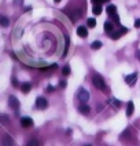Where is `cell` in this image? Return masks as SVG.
<instances>
[{"label":"cell","instance_id":"obj_1","mask_svg":"<svg viewBox=\"0 0 140 146\" xmlns=\"http://www.w3.org/2000/svg\"><path fill=\"white\" fill-rule=\"evenodd\" d=\"M76 98L80 101V103H86V102L89 101V93L85 88H80L76 93Z\"/></svg>","mask_w":140,"mask_h":146},{"label":"cell","instance_id":"obj_2","mask_svg":"<svg viewBox=\"0 0 140 146\" xmlns=\"http://www.w3.org/2000/svg\"><path fill=\"white\" fill-rule=\"evenodd\" d=\"M92 81H93V86L96 87V88H99L100 91H106V83H104L103 77L102 76H93L92 77Z\"/></svg>","mask_w":140,"mask_h":146},{"label":"cell","instance_id":"obj_3","mask_svg":"<svg viewBox=\"0 0 140 146\" xmlns=\"http://www.w3.org/2000/svg\"><path fill=\"white\" fill-rule=\"evenodd\" d=\"M47 106H48V101L45 98L39 97V98L36 99V107H37V109H45Z\"/></svg>","mask_w":140,"mask_h":146},{"label":"cell","instance_id":"obj_4","mask_svg":"<svg viewBox=\"0 0 140 146\" xmlns=\"http://www.w3.org/2000/svg\"><path fill=\"white\" fill-rule=\"evenodd\" d=\"M136 81H137V73H132V75L125 76V83L128 86H133Z\"/></svg>","mask_w":140,"mask_h":146},{"label":"cell","instance_id":"obj_5","mask_svg":"<svg viewBox=\"0 0 140 146\" xmlns=\"http://www.w3.org/2000/svg\"><path fill=\"white\" fill-rule=\"evenodd\" d=\"M21 125L24 127V128H29V127L33 125V120L30 119V117H22L21 119Z\"/></svg>","mask_w":140,"mask_h":146},{"label":"cell","instance_id":"obj_6","mask_svg":"<svg viewBox=\"0 0 140 146\" xmlns=\"http://www.w3.org/2000/svg\"><path fill=\"white\" fill-rule=\"evenodd\" d=\"M77 35L80 36V37H86L88 36V29H86V26H84V25H80V26L77 28Z\"/></svg>","mask_w":140,"mask_h":146},{"label":"cell","instance_id":"obj_7","mask_svg":"<svg viewBox=\"0 0 140 146\" xmlns=\"http://www.w3.org/2000/svg\"><path fill=\"white\" fill-rule=\"evenodd\" d=\"M8 105L12 107V109H18L19 107V101L15 97H10L8 98Z\"/></svg>","mask_w":140,"mask_h":146},{"label":"cell","instance_id":"obj_8","mask_svg":"<svg viewBox=\"0 0 140 146\" xmlns=\"http://www.w3.org/2000/svg\"><path fill=\"white\" fill-rule=\"evenodd\" d=\"M78 110H80L81 114H88L91 112V107L88 106L86 103H80V106H78Z\"/></svg>","mask_w":140,"mask_h":146},{"label":"cell","instance_id":"obj_9","mask_svg":"<svg viewBox=\"0 0 140 146\" xmlns=\"http://www.w3.org/2000/svg\"><path fill=\"white\" fill-rule=\"evenodd\" d=\"M3 146H14V139L10 135H4L3 137Z\"/></svg>","mask_w":140,"mask_h":146},{"label":"cell","instance_id":"obj_10","mask_svg":"<svg viewBox=\"0 0 140 146\" xmlns=\"http://www.w3.org/2000/svg\"><path fill=\"white\" fill-rule=\"evenodd\" d=\"M125 32H126V29H125V28H122L121 30H117V32H113V35H111V39H113V40L119 39V37H121V36L124 35Z\"/></svg>","mask_w":140,"mask_h":146},{"label":"cell","instance_id":"obj_11","mask_svg":"<svg viewBox=\"0 0 140 146\" xmlns=\"http://www.w3.org/2000/svg\"><path fill=\"white\" fill-rule=\"evenodd\" d=\"M133 112H135V105H133V102H128V106H126V116L131 117L132 114H133Z\"/></svg>","mask_w":140,"mask_h":146},{"label":"cell","instance_id":"obj_12","mask_svg":"<svg viewBox=\"0 0 140 146\" xmlns=\"http://www.w3.org/2000/svg\"><path fill=\"white\" fill-rule=\"evenodd\" d=\"M30 88H32V84L30 83H22L21 84V91L24 94H28L30 91Z\"/></svg>","mask_w":140,"mask_h":146},{"label":"cell","instance_id":"obj_13","mask_svg":"<svg viewBox=\"0 0 140 146\" xmlns=\"http://www.w3.org/2000/svg\"><path fill=\"white\" fill-rule=\"evenodd\" d=\"M109 103L113 105L114 107H121L122 102L119 101V99H115V98H109Z\"/></svg>","mask_w":140,"mask_h":146},{"label":"cell","instance_id":"obj_14","mask_svg":"<svg viewBox=\"0 0 140 146\" xmlns=\"http://www.w3.org/2000/svg\"><path fill=\"white\" fill-rule=\"evenodd\" d=\"M113 29H114V25L111 24L110 21H106V22H104V30H106V32L109 33V35H110V33L113 32Z\"/></svg>","mask_w":140,"mask_h":146},{"label":"cell","instance_id":"obj_15","mask_svg":"<svg viewBox=\"0 0 140 146\" xmlns=\"http://www.w3.org/2000/svg\"><path fill=\"white\" fill-rule=\"evenodd\" d=\"M106 11H107V14L111 17V15L117 14V12H115V11H117V7L114 6V4H110V6H107V8H106Z\"/></svg>","mask_w":140,"mask_h":146},{"label":"cell","instance_id":"obj_16","mask_svg":"<svg viewBox=\"0 0 140 146\" xmlns=\"http://www.w3.org/2000/svg\"><path fill=\"white\" fill-rule=\"evenodd\" d=\"M102 46H103V43H102L100 40H95V42L91 44V48H92V50H99V48H102Z\"/></svg>","mask_w":140,"mask_h":146},{"label":"cell","instance_id":"obj_17","mask_svg":"<svg viewBox=\"0 0 140 146\" xmlns=\"http://www.w3.org/2000/svg\"><path fill=\"white\" fill-rule=\"evenodd\" d=\"M92 12H93L95 15H100V14H102V7H100V4H96V6H93Z\"/></svg>","mask_w":140,"mask_h":146},{"label":"cell","instance_id":"obj_18","mask_svg":"<svg viewBox=\"0 0 140 146\" xmlns=\"http://www.w3.org/2000/svg\"><path fill=\"white\" fill-rule=\"evenodd\" d=\"M8 18H7V17H4V15H1V17H0V24H1V26H4V28H6V26H8Z\"/></svg>","mask_w":140,"mask_h":146},{"label":"cell","instance_id":"obj_19","mask_svg":"<svg viewBox=\"0 0 140 146\" xmlns=\"http://www.w3.org/2000/svg\"><path fill=\"white\" fill-rule=\"evenodd\" d=\"M26 146H40V142L37 139H30L29 142H28Z\"/></svg>","mask_w":140,"mask_h":146},{"label":"cell","instance_id":"obj_20","mask_svg":"<svg viewBox=\"0 0 140 146\" xmlns=\"http://www.w3.org/2000/svg\"><path fill=\"white\" fill-rule=\"evenodd\" d=\"M70 72H72V70H70V66H67V65H66L65 68L62 69V73H63L65 76H69V75H70Z\"/></svg>","mask_w":140,"mask_h":146},{"label":"cell","instance_id":"obj_21","mask_svg":"<svg viewBox=\"0 0 140 146\" xmlns=\"http://www.w3.org/2000/svg\"><path fill=\"white\" fill-rule=\"evenodd\" d=\"M95 26H96V21L93 18H89L88 19V28H95Z\"/></svg>","mask_w":140,"mask_h":146},{"label":"cell","instance_id":"obj_22","mask_svg":"<svg viewBox=\"0 0 140 146\" xmlns=\"http://www.w3.org/2000/svg\"><path fill=\"white\" fill-rule=\"evenodd\" d=\"M111 18H113V21L115 22V24H119V17H118V14H114V15H111Z\"/></svg>","mask_w":140,"mask_h":146},{"label":"cell","instance_id":"obj_23","mask_svg":"<svg viewBox=\"0 0 140 146\" xmlns=\"http://www.w3.org/2000/svg\"><path fill=\"white\" fill-rule=\"evenodd\" d=\"M21 4H24V0H15L14 1V6H21Z\"/></svg>","mask_w":140,"mask_h":146},{"label":"cell","instance_id":"obj_24","mask_svg":"<svg viewBox=\"0 0 140 146\" xmlns=\"http://www.w3.org/2000/svg\"><path fill=\"white\" fill-rule=\"evenodd\" d=\"M135 28H137V29H140V18H139V19H136V21H135Z\"/></svg>","mask_w":140,"mask_h":146},{"label":"cell","instance_id":"obj_25","mask_svg":"<svg viewBox=\"0 0 140 146\" xmlns=\"http://www.w3.org/2000/svg\"><path fill=\"white\" fill-rule=\"evenodd\" d=\"M91 1H92V3L95 4V6H96V4H100V3H103V0H91Z\"/></svg>","mask_w":140,"mask_h":146},{"label":"cell","instance_id":"obj_26","mask_svg":"<svg viewBox=\"0 0 140 146\" xmlns=\"http://www.w3.org/2000/svg\"><path fill=\"white\" fill-rule=\"evenodd\" d=\"M59 87H60V88H65V87H66V81H60V83H59Z\"/></svg>","mask_w":140,"mask_h":146},{"label":"cell","instance_id":"obj_27","mask_svg":"<svg viewBox=\"0 0 140 146\" xmlns=\"http://www.w3.org/2000/svg\"><path fill=\"white\" fill-rule=\"evenodd\" d=\"M47 91H48V93H52V91H54V87H52V86H48L47 87Z\"/></svg>","mask_w":140,"mask_h":146},{"label":"cell","instance_id":"obj_28","mask_svg":"<svg viewBox=\"0 0 140 146\" xmlns=\"http://www.w3.org/2000/svg\"><path fill=\"white\" fill-rule=\"evenodd\" d=\"M136 57H137V59L140 61V50H137V51H136Z\"/></svg>","mask_w":140,"mask_h":146},{"label":"cell","instance_id":"obj_29","mask_svg":"<svg viewBox=\"0 0 140 146\" xmlns=\"http://www.w3.org/2000/svg\"><path fill=\"white\" fill-rule=\"evenodd\" d=\"M12 84H14V86H15V87H18V81L15 80V79H14V80H12Z\"/></svg>","mask_w":140,"mask_h":146},{"label":"cell","instance_id":"obj_30","mask_svg":"<svg viewBox=\"0 0 140 146\" xmlns=\"http://www.w3.org/2000/svg\"><path fill=\"white\" fill-rule=\"evenodd\" d=\"M1 120H3V123H6V120H7V117H6V116H4V114H3V116H1Z\"/></svg>","mask_w":140,"mask_h":146},{"label":"cell","instance_id":"obj_31","mask_svg":"<svg viewBox=\"0 0 140 146\" xmlns=\"http://www.w3.org/2000/svg\"><path fill=\"white\" fill-rule=\"evenodd\" d=\"M55 3H60V1H62V0H54Z\"/></svg>","mask_w":140,"mask_h":146},{"label":"cell","instance_id":"obj_32","mask_svg":"<svg viewBox=\"0 0 140 146\" xmlns=\"http://www.w3.org/2000/svg\"><path fill=\"white\" fill-rule=\"evenodd\" d=\"M107 1H109V0H103V3H107Z\"/></svg>","mask_w":140,"mask_h":146},{"label":"cell","instance_id":"obj_33","mask_svg":"<svg viewBox=\"0 0 140 146\" xmlns=\"http://www.w3.org/2000/svg\"><path fill=\"white\" fill-rule=\"evenodd\" d=\"M84 146H92V145H89V143H88V145H84Z\"/></svg>","mask_w":140,"mask_h":146}]
</instances>
